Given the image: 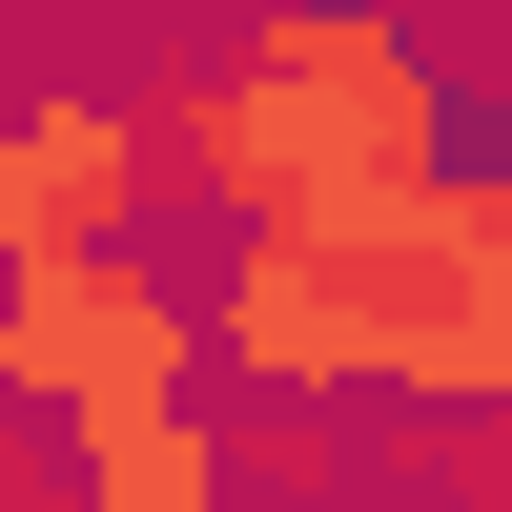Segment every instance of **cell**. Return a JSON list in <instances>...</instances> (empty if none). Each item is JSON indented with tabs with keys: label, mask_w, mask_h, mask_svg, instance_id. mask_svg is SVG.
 Returning a JSON list of instances; mask_svg holds the SVG:
<instances>
[{
	"label": "cell",
	"mask_w": 512,
	"mask_h": 512,
	"mask_svg": "<svg viewBox=\"0 0 512 512\" xmlns=\"http://www.w3.org/2000/svg\"><path fill=\"white\" fill-rule=\"evenodd\" d=\"M62 472H82V512H226V431L205 410H82Z\"/></svg>",
	"instance_id": "cell-4"
},
{
	"label": "cell",
	"mask_w": 512,
	"mask_h": 512,
	"mask_svg": "<svg viewBox=\"0 0 512 512\" xmlns=\"http://www.w3.org/2000/svg\"><path fill=\"white\" fill-rule=\"evenodd\" d=\"M144 103H82V82H41V103H0V287H62L103 267L123 226H144Z\"/></svg>",
	"instance_id": "cell-3"
},
{
	"label": "cell",
	"mask_w": 512,
	"mask_h": 512,
	"mask_svg": "<svg viewBox=\"0 0 512 512\" xmlns=\"http://www.w3.org/2000/svg\"><path fill=\"white\" fill-rule=\"evenodd\" d=\"M205 369H226L246 410H328V431H349V410H369V226H267V246H226Z\"/></svg>",
	"instance_id": "cell-2"
},
{
	"label": "cell",
	"mask_w": 512,
	"mask_h": 512,
	"mask_svg": "<svg viewBox=\"0 0 512 512\" xmlns=\"http://www.w3.org/2000/svg\"><path fill=\"white\" fill-rule=\"evenodd\" d=\"M0 21H21V0H0Z\"/></svg>",
	"instance_id": "cell-6"
},
{
	"label": "cell",
	"mask_w": 512,
	"mask_h": 512,
	"mask_svg": "<svg viewBox=\"0 0 512 512\" xmlns=\"http://www.w3.org/2000/svg\"><path fill=\"white\" fill-rule=\"evenodd\" d=\"M82 410H205V287L103 246L62 287H0V431H82Z\"/></svg>",
	"instance_id": "cell-1"
},
{
	"label": "cell",
	"mask_w": 512,
	"mask_h": 512,
	"mask_svg": "<svg viewBox=\"0 0 512 512\" xmlns=\"http://www.w3.org/2000/svg\"><path fill=\"white\" fill-rule=\"evenodd\" d=\"M349 512H369V492H349Z\"/></svg>",
	"instance_id": "cell-7"
},
{
	"label": "cell",
	"mask_w": 512,
	"mask_h": 512,
	"mask_svg": "<svg viewBox=\"0 0 512 512\" xmlns=\"http://www.w3.org/2000/svg\"><path fill=\"white\" fill-rule=\"evenodd\" d=\"M0 512H82V472H62V431H0Z\"/></svg>",
	"instance_id": "cell-5"
}]
</instances>
